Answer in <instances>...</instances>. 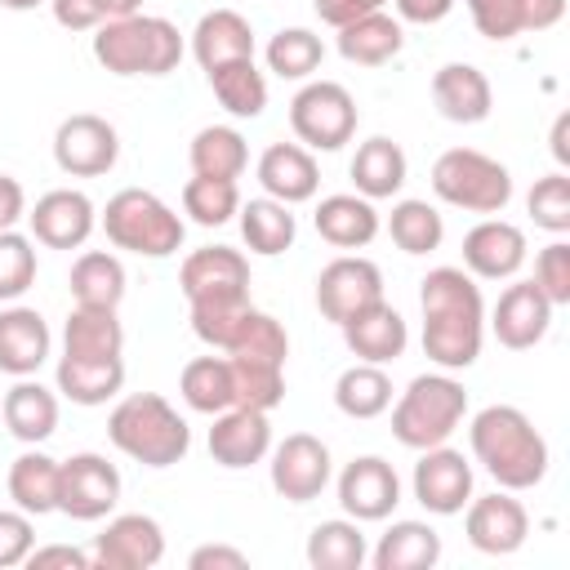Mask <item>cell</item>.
<instances>
[{
	"instance_id": "obj_1",
	"label": "cell",
	"mask_w": 570,
	"mask_h": 570,
	"mask_svg": "<svg viewBox=\"0 0 570 570\" xmlns=\"http://www.w3.org/2000/svg\"><path fill=\"white\" fill-rule=\"evenodd\" d=\"M419 307H423V352L441 370H468L481 356L485 343V298L476 276L463 267H432L419 281Z\"/></svg>"
},
{
	"instance_id": "obj_2",
	"label": "cell",
	"mask_w": 570,
	"mask_h": 570,
	"mask_svg": "<svg viewBox=\"0 0 570 570\" xmlns=\"http://www.w3.org/2000/svg\"><path fill=\"white\" fill-rule=\"evenodd\" d=\"M472 459L499 481V490H534L548 476V441L517 405H485L468 428Z\"/></svg>"
},
{
	"instance_id": "obj_3",
	"label": "cell",
	"mask_w": 570,
	"mask_h": 570,
	"mask_svg": "<svg viewBox=\"0 0 570 570\" xmlns=\"http://www.w3.org/2000/svg\"><path fill=\"white\" fill-rule=\"evenodd\" d=\"M107 441L142 468H174L191 450V428L160 392H134L107 414Z\"/></svg>"
},
{
	"instance_id": "obj_4",
	"label": "cell",
	"mask_w": 570,
	"mask_h": 570,
	"mask_svg": "<svg viewBox=\"0 0 570 570\" xmlns=\"http://www.w3.org/2000/svg\"><path fill=\"white\" fill-rule=\"evenodd\" d=\"M183 31L160 13L107 18L94 27V58L111 76H169L183 62Z\"/></svg>"
},
{
	"instance_id": "obj_5",
	"label": "cell",
	"mask_w": 570,
	"mask_h": 570,
	"mask_svg": "<svg viewBox=\"0 0 570 570\" xmlns=\"http://www.w3.org/2000/svg\"><path fill=\"white\" fill-rule=\"evenodd\" d=\"M387 410H392V436L405 450H432V445H445L454 436V428L463 423L468 387L450 370L419 374V379H410V387Z\"/></svg>"
},
{
	"instance_id": "obj_6",
	"label": "cell",
	"mask_w": 570,
	"mask_h": 570,
	"mask_svg": "<svg viewBox=\"0 0 570 570\" xmlns=\"http://www.w3.org/2000/svg\"><path fill=\"white\" fill-rule=\"evenodd\" d=\"M102 232L116 249H129L138 258H169L183 249V218L147 187H120L102 209Z\"/></svg>"
},
{
	"instance_id": "obj_7",
	"label": "cell",
	"mask_w": 570,
	"mask_h": 570,
	"mask_svg": "<svg viewBox=\"0 0 570 570\" xmlns=\"http://www.w3.org/2000/svg\"><path fill=\"white\" fill-rule=\"evenodd\" d=\"M432 191L468 214H503L512 200V174L476 147H450L432 165Z\"/></svg>"
},
{
	"instance_id": "obj_8",
	"label": "cell",
	"mask_w": 570,
	"mask_h": 570,
	"mask_svg": "<svg viewBox=\"0 0 570 570\" xmlns=\"http://www.w3.org/2000/svg\"><path fill=\"white\" fill-rule=\"evenodd\" d=\"M289 129L307 151H338L356 134V98L338 80H307L289 98Z\"/></svg>"
},
{
	"instance_id": "obj_9",
	"label": "cell",
	"mask_w": 570,
	"mask_h": 570,
	"mask_svg": "<svg viewBox=\"0 0 570 570\" xmlns=\"http://www.w3.org/2000/svg\"><path fill=\"white\" fill-rule=\"evenodd\" d=\"M120 503V472L107 454L80 450L58 463V512L71 521H102Z\"/></svg>"
},
{
	"instance_id": "obj_10",
	"label": "cell",
	"mask_w": 570,
	"mask_h": 570,
	"mask_svg": "<svg viewBox=\"0 0 570 570\" xmlns=\"http://www.w3.org/2000/svg\"><path fill=\"white\" fill-rule=\"evenodd\" d=\"M120 156V134L111 120L94 111H76L53 129V160L71 178H98L116 165Z\"/></svg>"
},
{
	"instance_id": "obj_11",
	"label": "cell",
	"mask_w": 570,
	"mask_h": 570,
	"mask_svg": "<svg viewBox=\"0 0 570 570\" xmlns=\"http://www.w3.org/2000/svg\"><path fill=\"white\" fill-rule=\"evenodd\" d=\"M379 298H383V272H379V263H370L361 254H338L316 276V307L334 325L352 321L356 312H365Z\"/></svg>"
},
{
	"instance_id": "obj_12",
	"label": "cell",
	"mask_w": 570,
	"mask_h": 570,
	"mask_svg": "<svg viewBox=\"0 0 570 570\" xmlns=\"http://www.w3.org/2000/svg\"><path fill=\"white\" fill-rule=\"evenodd\" d=\"M94 570H151L165 557V530L147 512H120L94 534Z\"/></svg>"
},
{
	"instance_id": "obj_13",
	"label": "cell",
	"mask_w": 570,
	"mask_h": 570,
	"mask_svg": "<svg viewBox=\"0 0 570 570\" xmlns=\"http://www.w3.org/2000/svg\"><path fill=\"white\" fill-rule=\"evenodd\" d=\"M27 227H31V240L45 249H80L98 227V209L85 191L53 187L27 209Z\"/></svg>"
},
{
	"instance_id": "obj_14",
	"label": "cell",
	"mask_w": 570,
	"mask_h": 570,
	"mask_svg": "<svg viewBox=\"0 0 570 570\" xmlns=\"http://www.w3.org/2000/svg\"><path fill=\"white\" fill-rule=\"evenodd\" d=\"M272 490L289 503H312L330 485V445L312 432H289L272 450Z\"/></svg>"
},
{
	"instance_id": "obj_15",
	"label": "cell",
	"mask_w": 570,
	"mask_h": 570,
	"mask_svg": "<svg viewBox=\"0 0 570 570\" xmlns=\"http://www.w3.org/2000/svg\"><path fill=\"white\" fill-rule=\"evenodd\" d=\"M414 499L432 517L463 512L468 499H472V463L463 459V450H450V445L419 450V463H414Z\"/></svg>"
},
{
	"instance_id": "obj_16",
	"label": "cell",
	"mask_w": 570,
	"mask_h": 570,
	"mask_svg": "<svg viewBox=\"0 0 570 570\" xmlns=\"http://www.w3.org/2000/svg\"><path fill=\"white\" fill-rule=\"evenodd\" d=\"M338 503L352 521H383L401 503V476L387 459L361 454L338 472Z\"/></svg>"
},
{
	"instance_id": "obj_17",
	"label": "cell",
	"mask_w": 570,
	"mask_h": 570,
	"mask_svg": "<svg viewBox=\"0 0 570 570\" xmlns=\"http://www.w3.org/2000/svg\"><path fill=\"white\" fill-rule=\"evenodd\" d=\"M468 543L485 557H508L525 543L530 534V517L521 508V499H512V490H494L481 499H468V517H463Z\"/></svg>"
},
{
	"instance_id": "obj_18",
	"label": "cell",
	"mask_w": 570,
	"mask_h": 570,
	"mask_svg": "<svg viewBox=\"0 0 570 570\" xmlns=\"http://www.w3.org/2000/svg\"><path fill=\"white\" fill-rule=\"evenodd\" d=\"M525 263V232L508 218H481L463 236V272L476 281H512Z\"/></svg>"
},
{
	"instance_id": "obj_19",
	"label": "cell",
	"mask_w": 570,
	"mask_h": 570,
	"mask_svg": "<svg viewBox=\"0 0 570 570\" xmlns=\"http://www.w3.org/2000/svg\"><path fill=\"white\" fill-rule=\"evenodd\" d=\"M552 312H557V307L543 298V289H539L534 281H512V285L499 294L494 312H490V330H494V338H499L508 352H525V347L543 343V334H548V325H552Z\"/></svg>"
},
{
	"instance_id": "obj_20",
	"label": "cell",
	"mask_w": 570,
	"mask_h": 570,
	"mask_svg": "<svg viewBox=\"0 0 570 570\" xmlns=\"http://www.w3.org/2000/svg\"><path fill=\"white\" fill-rule=\"evenodd\" d=\"M183 298H218V294H249V258L232 245L191 249L178 267Z\"/></svg>"
},
{
	"instance_id": "obj_21",
	"label": "cell",
	"mask_w": 570,
	"mask_h": 570,
	"mask_svg": "<svg viewBox=\"0 0 570 570\" xmlns=\"http://www.w3.org/2000/svg\"><path fill=\"white\" fill-rule=\"evenodd\" d=\"M338 330H343L347 352H352L356 361H370V365H387V361L405 356V347H410V325H405V316H401L387 298L370 303L365 312H356V316L343 321Z\"/></svg>"
},
{
	"instance_id": "obj_22",
	"label": "cell",
	"mask_w": 570,
	"mask_h": 570,
	"mask_svg": "<svg viewBox=\"0 0 570 570\" xmlns=\"http://www.w3.org/2000/svg\"><path fill=\"white\" fill-rule=\"evenodd\" d=\"M209 454L223 468H254V463H263L272 454V423H267V414L263 410H245V405H232V410L214 414Z\"/></svg>"
},
{
	"instance_id": "obj_23",
	"label": "cell",
	"mask_w": 570,
	"mask_h": 570,
	"mask_svg": "<svg viewBox=\"0 0 570 570\" xmlns=\"http://www.w3.org/2000/svg\"><path fill=\"white\" fill-rule=\"evenodd\" d=\"M258 183H263V196H272L281 205H303L316 196L321 169L303 142H272L258 156Z\"/></svg>"
},
{
	"instance_id": "obj_24",
	"label": "cell",
	"mask_w": 570,
	"mask_h": 570,
	"mask_svg": "<svg viewBox=\"0 0 570 570\" xmlns=\"http://www.w3.org/2000/svg\"><path fill=\"white\" fill-rule=\"evenodd\" d=\"M49 347H53V334L36 307L13 303L0 312V374H13V379L36 374L49 361Z\"/></svg>"
},
{
	"instance_id": "obj_25",
	"label": "cell",
	"mask_w": 570,
	"mask_h": 570,
	"mask_svg": "<svg viewBox=\"0 0 570 570\" xmlns=\"http://www.w3.org/2000/svg\"><path fill=\"white\" fill-rule=\"evenodd\" d=\"M432 102L450 125H481L494 107V89L481 67L472 62H445L432 76Z\"/></svg>"
},
{
	"instance_id": "obj_26",
	"label": "cell",
	"mask_w": 570,
	"mask_h": 570,
	"mask_svg": "<svg viewBox=\"0 0 570 570\" xmlns=\"http://www.w3.org/2000/svg\"><path fill=\"white\" fill-rule=\"evenodd\" d=\"M463 4L485 40H517L521 31H548L566 13V0H463Z\"/></svg>"
},
{
	"instance_id": "obj_27",
	"label": "cell",
	"mask_w": 570,
	"mask_h": 570,
	"mask_svg": "<svg viewBox=\"0 0 570 570\" xmlns=\"http://www.w3.org/2000/svg\"><path fill=\"white\" fill-rule=\"evenodd\" d=\"M312 223H316V236H321L325 245H334V249H365V245L379 236V227H383L374 200H365V196H356V191L321 196Z\"/></svg>"
},
{
	"instance_id": "obj_28",
	"label": "cell",
	"mask_w": 570,
	"mask_h": 570,
	"mask_svg": "<svg viewBox=\"0 0 570 570\" xmlns=\"http://www.w3.org/2000/svg\"><path fill=\"white\" fill-rule=\"evenodd\" d=\"M191 58L214 71L223 62H236V58H254V27L245 13L236 9H209L200 13V22L191 27Z\"/></svg>"
},
{
	"instance_id": "obj_29",
	"label": "cell",
	"mask_w": 570,
	"mask_h": 570,
	"mask_svg": "<svg viewBox=\"0 0 570 570\" xmlns=\"http://www.w3.org/2000/svg\"><path fill=\"white\" fill-rule=\"evenodd\" d=\"M58 392L71 405H107L125 387V356H58Z\"/></svg>"
},
{
	"instance_id": "obj_30",
	"label": "cell",
	"mask_w": 570,
	"mask_h": 570,
	"mask_svg": "<svg viewBox=\"0 0 570 570\" xmlns=\"http://www.w3.org/2000/svg\"><path fill=\"white\" fill-rule=\"evenodd\" d=\"M334 31H338V53L347 62H356V67H383L405 49V27L387 9L361 13V18H352V22L334 27Z\"/></svg>"
},
{
	"instance_id": "obj_31",
	"label": "cell",
	"mask_w": 570,
	"mask_h": 570,
	"mask_svg": "<svg viewBox=\"0 0 570 570\" xmlns=\"http://www.w3.org/2000/svg\"><path fill=\"white\" fill-rule=\"evenodd\" d=\"M0 414H4V428L22 441V445H40L53 436L58 428V392H49L45 383H36L31 374L18 379L4 401H0Z\"/></svg>"
},
{
	"instance_id": "obj_32",
	"label": "cell",
	"mask_w": 570,
	"mask_h": 570,
	"mask_svg": "<svg viewBox=\"0 0 570 570\" xmlns=\"http://www.w3.org/2000/svg\"><path fill=\"white\" fill-rule=\"evenodd\" d=\"M347 174H352V183H356V196H365V200H387V196H396V191L405 187L410 165H405L401 142L374 134V138H365V142L356 147Z\"/></svg>"
},
{
	"instance_id": "obj_33",
	"label": "cell",
	"mask_w": 570,
	"mask_h": 570,
	"mask_svg": "<svg viewBox=\"0 0 570 570\" xmlns=\"http://www.w3.org/2000/svg\"><path fill=\"white\" fill-rule=\"evenodd\" d=\"M370 561L374 570H432L441 561V534L428 521H392Z\"/></svg>"
},
{
	"instance_id": "obj_34",
	"label": "cell",
	"mask_w": 570,
	"mask_h": 570,
	"mask_svg": "<svg viewBox=\"0 0 570 570\" xmlns=\"http://www.w3.org/2000/svg\"><path fill=\"white\" fill-rule=\"evenodd\" d=\"M62 352L67 356H120L125 352V325L116 307H85L76 303L62 325Z\"/></svg>"
},
{
	"instance_id": "obj_35",
	"label": "cell",
	"mask_w": 570,
	"mask_h": 570,
	"mask_svg": "<svg viewBox=\"0 0 570 570\" xmlns=\"http://www.w3.org/2000/svg\"><path fill=\"white\" fill-rule=\"evenodd\" d=\"M9 499L13 508H22L27 517H45L58 512V459H49L45 450H22L9 463Z\"/></svg>"
},
{
	"instance_id": "obj_36",
	"label": "cell",
	"mask_w": 570,
	"mask_h": 570,
	"mask_svg": "<svg viewBox=\"0 0 570 570\" xmlns=\"http://www.w3.org/2000/svg\"><path fill=\"white\" fill-rule=\"evenodd\" d=\"M236 218H240V236H245V245H249L254 254H263V258L285 254V249L294 245V236H298V223H294L289 205H281V200H272V196L240 200Z\"/></svg>"
},
{
	"instance_id": "obj_37",
	"label": "cell",
	"mask_w": 570,
	"mask_h": 570,
	"mask_svg": "<svg viewBox=\"0 0 570 570\" xmlns=\"http://www.w3.org/2000/svg\"><path fill=\"white\" fill-rule=\"evenodd\" d=\"M178 396L187 401V410L196 414H223L236 405V387H232V361L227 356H196L183 365L178 374Z\"/></svg>"
},
{
	"instance_id": "obj_38",
	"label": "cell",
	"mask_w": 570,
	"mask_h": 570,
	"mask_svg": "<svg viewBox=\"0 0 570 570\" xmlns=\"http://www.w3.org/2000/svg\"><path fill=\"white\" fill-rule=\"evenodd\" d=\"M205 76H209V89H214V98H218V107L227 116H236V120L263 116V107H267V76L254 67V58L223 62V67H214Z\"/></svg>"
},
{
	"instance_id": "obj_39",
	"label": "cell",
	"mask_w": 570,
	"mask_h": 570,
	"mask_svg": "<svg viewBox=\"0 0 570 570\" xmlns=\"http://www.w3.org/2000/svg\"><path fill=\"white\" fill-rule=\"evenodd\" d=\"M365 561H370V548H365L361 521L334 517V521L312 525V534H307V566L312 570H361Z\"/></svg>"
},
{
	"instance_id": "obj_40",
	"label": "cell",
	"mask_w": 570,
	"mask_h": 570,
	"mask_svg": "<svg viewBox=\"0 0 570 570\" xmlns=\"http://www.w3.org/2000/svg\"><path fill=\"white\" fill-rule=\"evenodd\" d=\"M187 160H191V174H205V178H240L245 165H249V147H245V134L232 129V125H205L196 129L191 147H187Z\"/></svg>"
},
{
	"instance_id": "obj_41",
	"label": "cell",
	"mask_w": 570,
	"mask_h": 570,
	"mask_svg": "<svg viewBox=\"0 0 570 570\" xmlns=\"http://www.w3.org/2000/svg\"><path fill=\"white\" fill-rule=\"evenodd\" d=\"M67 285H71V298L85 303V307H120V298H125V267L107 249H85L71 263Z\"/></svg>"
},
{
	"instance_id": "obj_42",
	"label": "cell",
	"mask_w": 570,
	"mask_h": 570,
	"mask_svg": "<svg viewBox=\"0 0 570 570\" xmlns=\"http://www.w3.org/2000/svg\"><path fill=\"white\" fill-rule=\"evenodd\" d=\"M334 405L347 414V419H379L387 405H392V379L383 365H370V361H356L338 374L334 383Z\"/></svg>"
},
{
	"instance_id": "obj_43",
	"label": "cell",
	"mask_w": 570,
	"mask_h": 570,
	"mask_svg": "<svg viewBox=\"0 0 570 570\" xmlns=\"http://www.w3.org/2000/svg\"><path fill=\"white\" fill-rule=\"evenodd\" d=\"M187 307H191V334H196L200 343L218 347V352H227V347H232V338L240 334L245 316L254 312L249 294H218V298H191Z\"/></svg>"
},
{
	"instance_id": "obj_44",
	"label": "cell",
	"mask_w": 570,
	"mask_h": 570,
	"mask_svg": "<svg viewBox=\"0 0 570 570\" xmlns=\"http://www.w3.org/2000/svg\"><path fill=\"white\" fill-rule=\"evenodd\" d=\"M240 209V187L236 178H205V174H191L183 183V214L200 227H223L232 223Z\"/></svg>"
},
{
	"instance_id": "obj_45",
	"label": "cell",
	"mask_w": 570,
	"mask_h": 570,
	"mask_svg": "<svg viewBox=\"0 0 570 570\" xmlns=\"http://www.w3.org/2000/svg\"><path fill=\"white\" fill-rule=\"evenodd\" d=\"M263 58H267V71H276L281 80H307V76L321 67L325 45H321V36L307 31V27H285V31H276V36L267 40Z\"/></svg>"
},
{
	"instance_id": "obj_46",
	"label": "cell",
	"mask_w": 570,
	"mask_h": 570,
	"mask_svg": "<svg viewBox=\"0 0 570 570\" xmlns=\"http://www.w3.org/2000/svg\"><path fill=\"white\" fill-rule=\"evenodd\" d=\"M387 232H392L396 249H405V254H432L445 240V223H441L436 205H428V200H396L387 214Z\"/></svg>"
},
{
	"instance_id": "obj_47",
	"label": "cell",
	"mask_w": 570,
	"mask_h": 570,
	"mask_svg": "<svg viewBox=\"0 0 570 570\" xmlns=\"http://www.w3.org/2000/svg\"><path fill=\"white\" fill-rule=\"evenodd\" d=\"M227 356H232V361H267V365H285V356H289V334H285V325H281L276 316H267V312L254 307V312L245 316L240 334L232 338Z\"/></svg>"
},
{
	"instance_id": "obj_48",
	"label": "cell",
	"mask_w": 570,
	"mask_h": 570,
	"mask_svg": "<svg viewBox=\"0 0 570 570\" xmlns=\"http://www.w3.org/2000/svg\"><path fill=\"white\" fill-rule=\"evenodd\" d=\"M227 361H232V356H227ZM232 387H236V405L272 414V410L285 401V365L232 361Z\"/></svg>"
},
{
	"instance_id": "obj_49",
	"label": "cell",
	"mask_w": 570,
	"mask_h": 570,
	"mask_svg": "<svg viewBox=\"0 0 570 570\" xmlns=\"http://www.w3.org/2000/svg\"><path fill=\"white\" fill-rule=\"evenodd\" d=\"M36 285V240L4 227L0 232V303L22 298Z\"/></svg>"
},
{
	"instance_id": "obj_50",
	"label": "cell",
	"mask_w": 570,
	"mask_h": 570,
	"mask_svg": "<svg viewBox=\"0 0 570 570\" xmlns=\"http://www.w3.org/2000/svg\"><path fill=\"white\" fill-rule=\"evenodd\" d=\"M525 209H530L534 227H543L552 236L570 232V178H566V169H552V174L534 178V187L525 196Z\"/></svg>"
},
{
	"instance_id": "obj_51",
	"label": "cell",
	"mask_w": 570,
	"mask_h": 570,
	"mask_svg": "<svg viewBox=\"0 0 570 570\" xmlns=\"http://www.w3.org/2000/svg\"><path fill=\"white\" fill-rule=\"evenodd\" d=\"M53 22L67 31H94L107 18H129L142 9V0H49Z\"/></svg>"
},
{
	"instance_id": "obj_52",
	"label": "cell",
	"mask_w": 570,
	"mask_h": 570,
	"mask_svg": "<svg viewBox=\"0 0 570 570\" xmlns=\"http://www.w3.org/2000/svg\"><path fill=\"white\" fill-rule=\"evenodd\" d=\"M530 281L543 289V298H548L552 307H566V303H570V245H566V240L543 245V249L534 254V276H530Z\"/></svg>"
},
{
	"instance_id": "obj_53",
	"label": "cell",
	"mask_w": 570,
	"mask_h": 570,
	"mask_svg": "<svg viewBox=\"0 0 570 570\" xmlns=\"http://www.w3.org/2000/svg\"><path fill=\"white\" fill-rule=\"evenodd\" d=\"M36 548V525L22 508H0V570L27 566V552Z\"/></svg>"
},
{
	"instance_id": "obj_54",
	"label": "cell",
	"mask_w": 570,
	"mask_h": 570,
	"mask_svg": "<svg viewBox=\"0 0 570 570\" xmlns=\"http://www.w3.org/2000/svg\"><path fill=\"white\" fill-rule=\"evenodd\" d=\"M27 566L31 570H53V566H62V570H94V557L85 548H71V543H49V548H31Z\"/></svg>"
},
{
	"instance_id": "obj_55",
	"label": "cell",
	"mask_w": 570,
	"mask_h": 570,
	"mask_svg": "<svg viewBox=\"0 0 570 570\" xmlns=\"http://www.w3.org/2000/svg\"><path fill=\"white\" fill-rule=\"evenodd\" d=\"M187 566H191V570H245L249 557H245L240 548H227V543H205V548H196V552L187 557Z\"/></svg>"
},
{
	"instance_id": "obj_56",
	"label": "cell",
	"mask_w": 570,
	"mask_h": 570,
	"mask_svg": "<svg viewBox=\"0 0 570 570\" xmlns=\"http://www.w3.org/2000/svg\"><path fill=\"white\" fill-rule=\"evenodd\" d=\"M312 4H316V18H321V22H330V27H343V22L361 18V13H374V9H383L387 0H312Z\"/></svg>"
},
{
	"instance_id": "obj_57",
	"label": "cell",
	"mask_w": 570,
	"mask_h": 570,
	"mask_svg": "<svg viewBox=\"0 0 570 570\" xmlns=\"http://www.w3.org/2000/svg\"><path fill=\"white\" fill-rule=\"evenodd\" d=\"M396 4V18L401 22H419V27H432L441 18H450L454 0H392Z\"/></svg>"
},
{
	"instance_id": "obj_58",
	"label": "cell",
	"mask_w": 570,
	"mask_h": 570,
	"mask_svg": "<svg viewBox=\"0 0 570 570\" xmlns=\"http://www.w3.org/2000/svg\"><path fill=\"white\" fill-rule=\"evenodd\" d=\"M18 218H27V191H22L18 178L0 174V232L18 227Z\"/></svg>"
},
{
	"instance_id": "obj_59",
	"label": "cell",
	"mask_w": 570,
	"mask_h": 570,
	"mask_svg": "<svg viewBox=\"0 0 570 570\" xmlns=\"http://www.w3.org/2000/svg\"><path fill=\"white\" fill-rule=\"evenodd\" d=\"M552 156H557L561 169L570 165V111H561V116L552 120Z\"/></svg>"
},
{
	"instance_id": "obj_60",
	"label": "cell",
	"mask_w": 570,
	"mask_h": 570,
	"mask_svg": "<svg viewBox=\"0 0 570 570\" xmlns=\"http://www.w3.org/2000/svg\"><path fill=\"white\" fill-rule=\"evenodd\" d=\"M4 9H13V13H27V9H36V4H45V0H0Z\"/></svg>"
}]
</instances>
